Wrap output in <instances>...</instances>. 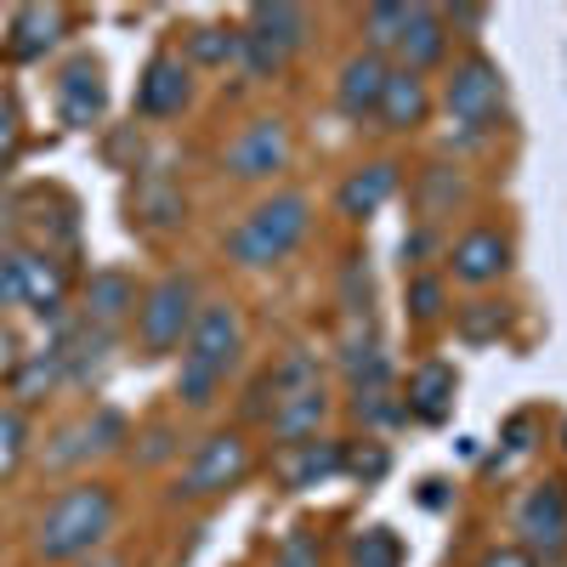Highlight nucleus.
Listing matches in <instances>:
<instances>
[{
	"label": "nucleus",
	"instance_id": "7",
	"mask_svg": "<svg viewBox=\"0 0 567 567\" xmlns=\"http://www.w3.org/2000/svg\"><path fill=\"white\" fill-rule=\"evenodd\" d=\"M516 545L534 561L561 556L567 550V483H534L516 505Z\"/></svg>",
	"mask_w": 567,
	"mask_h": 567
},
{
	"label": "nucleus",
	"instance_id": "38",
	"mask_svg": "<svg viewBox=\"0 0 567 567\" xmlns=\"http://www.w3.org/2000/svg\"><path fill=\"white\" fill-rule=\"evenodd\" d=\"M171 449H176V432H171V425H154V432H148V449H142V460H148V465H159Z\"/></svg>",
	"mask_w": 567,
	"mask_h": 567
},
{
	"label": "nucleus",
	"instance_id": "25",
	"mask_svg": "<svg viewBox=\"0 0 567 567\" xmlns=\"http://www.w3.org/2000/svg\"><path fill=\"white\" fill-rule=\"evenodd\" d=\"M409 12L414 7H369L363 12V52H374V58H386L392 52V45L403 40V29H409Z\"/></svg>",
	"mask_w": 567,
	"mask_h": 567
},
{
	"label": "nucleus",
	"instance_id": "14",
	"mask_svg": "<svg viewBox=\"0 0 567 567\" xmlns=\"http://www.w3.org/2000/svg\"><path fill=\"white\" fill-rule=\"evenodd\" d=\"M120 414H97V420H80V425H69V432H58L52 437V449L40 454V465L45 471H69V465H80V460H91L97 449H114L120 443Z\"/></svg>",
	"mask_w": 567,
	"mask_h": 567
},
{
	"label": "nucleus",
	"instance_id": "24",
	"mask_svg": "<svg viewBox=\"0 0 567 567\" xmlns=\"http://www.w3.org/2000/svg\"><path fill=\"white\" fill-rule=\"evenodd\" d=\"M272 398H290V392H312V386H323V369H318V358L312 352H284V363L261 381Z\"/></svg>",
	"mask_w": 567,
	"mask_h": 567
},
{
	"label": "nucleus",
	"instance_id": "17",
	"mask_svg": "<svg viewBox=\"0 0 567 567\" xmlns=\"http://www.w3.org/2000/svg\"><path fill=\"white\" fill-rule=\"evenodd\" d=\"M425 114H432V91H425V80L414 74V69H392L386 74V91H381V114H374V120H381L386 131H414Z\"/></svg>",
	"mask_w": 567,
	"mask_h": 567
},
{
	"label": "nucleus",
	"instance_id": "22",
	"mask_svg": "<svg viewBox=\"0 0 567 567\" xmlns=\"http://www.w3.org/2000/svg\"><path fill=\"white\" fill-rule=\"evenodd\" d=\"M449 23H443V12H432V7H414L409 12V29H403V40H398V58H403V69H432L443 52H449V34H443Z\"/></svg>",
	"mask_w": 567,
	"mask_h": 567
},
{
	"label": "nucleus",
	"instance_id": "43",
	"mask_svg": "<svg viewBox=\"0 0 567 567\" xmlns=\"http://www.w3.org/2000/svg\"><path fill=\"white\" fill-rule=\"evenodd\" d=\"M97 567H120V561H97Z\"/></svg>",
	"mask_w": 567,
	"mask_h": 567
},
{
	"label": "nucleus",
	"instance_id": "28",
	"mask_svg": "<svg viewBox=\"0 0 567 567\" xmlns=\"http://www.w3.org/2000/svg\"><path fill=\"white\" fill-rule=\"evenodd\" d=\"M352 567H403V545L392 528H369L352 539Z\"/></svg>",
	"mask_w": 567,
	"mask_h": 567
},
{
	"label": "nucleus",
	"instance_id": "36",
	"mask_svg": "<svg viewBox=\"0 0 567 567\" xmlns=\"http://www.w3.org/2000/svg\"><path fill=\"white\" fill-rule=\"evenodd\" d=\"M194 58H199V63H227V58H233V34L199 29V34H194Z\"/></svg>",
	"mask_w": 567,
	"mask_h": 567
},
{
	"label": "nucleus",
	"instance_id": "12",
	"mask_svg": "<svg viewBox=\"0 0 567 567\" xmlns=\"http://www.w3.org/2000/svg\"><path fill=\"white\" fill-rule=\"evenodd\" d=\"M103 103H109L103 69L91 63V58H74V63L63 69V80H58V114H63V125L91 131V125L103 120Z\"/></svg>",
	"mask_w": 567,
	"mask_h": 567
},
{
	"label": "nucleus",
	"instance_id": "39",
	"mask_svg": "<svg viewBox=\"0 0 567 567\" xmlns=\"http://www.w3.org/2000/svg\"><path fill=\"white\" fill-rule=\"evenodd\" d=\"M18 142V109H12V97H0V154H7Z\"/></svg>",
	"mask_w": 567,
	"mask_h": 567
},
{
	"label": "nucleus",
	"instance_id": "44",
	"mask_svg": "<svg viewBox=\"0 0 567 567\" xmlns=\"http://www.w3.org/2000/svg\"><path fill=\"white\" fill-rule=\"evenodd\" d=\"M0 171H7V154H0Z\"/></svg>",
	"mask_w": 567,
	"mask_h": 567
},
{
	"label": "nucleus",
	"instance_id": "33",
	"mask_svg": "<svg viewBox=\"0 0 567 567\" xmlns=\"http://www.w3.org/2000/svg\"><path fill=\"white\" fill-rule=\"evenodd\" d=\"M386 465H392V454H386L381 443H369V449L347 454V471H352V477H363V483H374V477H386Z\"/></svg>",
	"mask_w": 567,
	"mask_h": 567
},
{
	"label": "nucleus",
	"instance_id": "4",
	"mask_svg": "<svg viewBox=\"0 0 567 567\" xmlns=\"http://www.w3.org/2000/svg\"><path fill=\"white\" fill-rule=\"evenodd\" d=\"M443 103H449V120H454V125H465V136H483V131H494L499 103H505L499 63H488L483 52H471V58H465L454 74H449Z\"/></svg>",
	"mask_w": 567,
	"mask_h": 567
},
{
	"label": "nucleus",
	"instance_id": "35",
	"mask_svg": "<svg viewBox=\"0 0 567 567\" xmlns=\"http://www.w3.org/2000/svg\"><path fill=\"white\" fill-rule=\"evenodd\" d=\"M272 567H323V561H318V545L307 534H290V539H284V550L272 556Z\"/></svg>",
	"mask_w": 567,
	"mask_h": 567
},
{
	"label": "nucleus",
	"instance_id": "31",
	"mask_svg": "<svg viewBox=\"0 0 567 567\" xmlns=\"http://www.w3.org/2000/svg\"><path fill=\"white\" fill-rule=\"evenodd\" d=\"M23 443H29V432H23V414L18 409H0V477L23 460Z\"/></svg>",
	"mask_w": 567,
	"mask_h": 567
},
{
	"label": "nucleus",
	"instance_id": "34",
	"mask_svg": "<svg viewBox=\"0 0 567 567\" xmlns=\"http://www.w3.org/2000/svg\"><path fill=\"white\" fill-rule=\"evenodd\" d=\"M352 409H358V420H369V425H392V420H403V403H392V392H369V398H358Z\"/></svg>",
	"mask_w": 567,
	"mask_h": 567
},
{
	"label": "nucleus",
	"instance_id": "15",
	"mask_svg": "<svg viewBox=\"0 0 567 567\" xmlns=\"http://www.w3.org/2000/svg\"><path fill=\"white\" fill-rule=\"evenodd\" d=\"M392 194H398V165H392V159H374V165H363V171H352V176L341 182L336 210H341L347 221H369Z\"/></svg>",
	"mask_w": 567,
	"mask_h": 567
},
{
	"label": "nucleus",
	"instance_id": "26",
	"mask_svg": "<svg viewBox=\"0 0 567 567\" xmlns=\"http://www.w3.org/2000/svg\"><path fill=\"white\" fill-rule=\"evenodd\" d=\"M136 216L148 227H176L182 221V194L171 182H142L136 187Z\"/></svg>",
	"mask_w": 567,
	"mask_h": 567
},
{
	"label": "nucleus",
	"instance_id": "16",
	"mask_svg": "<svg viewBox=\"0 0 567 567\" xmlns=\"http://www.w3.org/2000/svg\"><path fill=\"white\" fill-rule=\"evenodd\" d=\"M329 420V398H323V386H312V392H290V398H272V409H267V425H272V437L290 449V443H307V437H318V425Z\"/></svg>",
	"mask_w": 567,
	"mask_h": 567
},
{
	"label": "nucleus",
	"instance_id": "29",
	"mask_svg": "<svg viewBox=\"0 0 567 567\" xmlns=\"http://www.w3.org/2000/svg\"><path fill=\"white\" fill-rule=\"evenodd\" d=\"M233 58L245 63V74H250V80H272V74L284 69V58L272 52V45H261V40H256V34H245V29L233 34Z\"/></svg>",
	"mask_w": 567,
	"mask_h": 567
},
{
	"label": "nucleus",
	"instance_id": "20",
	"mask_svg": "<svg viewBox=\"0 0 567 567\" xmlns=\"http://www.w3.org/2000/svg\"><path fill=\"white\" fill-rule=\"evenodd\" d=\"M454 369L449 363H420L414 374H409V398H403V414H414V420H425V425H437V420H449V409H454Z\"/></svg>",
	"mask_w": 567,
	"mask_h": 567
},
{
	"label": "nucleus",
	"instance_id": "42",
	"mask_svg": "<svg viewBox=\"0 0 567 567\" xmlns=\"http://www.w3.org/2000/svg\"><path fill=\"white\" fill-rule=\"evenodd\" d=\"M545 567H561V556H550V561H545Z\"/></svg>",
	"mask_w": 567,
	"mask_h": 567
},
{
	"label": "nucleus",
	"instance_id": "23",
	"mask_svg": "<svg viewBox=\"0 0 567 567\" xmlns=\"http://www.w3.org/2000/svg\"><path fill=\"white\" fill-rule=\"evenodd\" d=\"M12 58H40V52H52L58 34H63V7H23L12 18Z\"/></svg>",
	"mask_w": 567,
	"mask_h": 567
},
{
	"label": "nucleus",
	"instance_id": "27",
	"mask_svg": "<svg viewBox=\"0 0 567 567\" xmlns=\"http://www.w3.org/2000/svg\"><path fill=\"white\" fill-rule=\"evenodd\" d=\"M63 369H69V363H63V352H58V347H52V352H40V358H29V363L18 369V398H23V403H34L40 392H52V386L63 381Z\"/></svg>",
	"mask_w": 567,
	"mask_h": 567
},
{
	"label": "nucleus",
	"instance_id": "37",
	"mask_svg": "<svg viewBox=\"0 0 567 567\" xmlns=\"http://www.w3.org/2000/svg\"><path fill=\"white\" fill-rule=\"evenodd\" d=\"M477 567H539V561H534L523 545H499V550H488Z\"/></svg>",
	"mask_w": 567,
	"mask_h": 567
},
{
	"label": "nucleus",
	"instance_id": "18",
	"mask_svg": "<svg viewBox=\"0 0 567 567\" xmlns=\"http://www.w3.org/2000/svg\"><path fill=\"white\" fill-rule=\"evenodd\" d=\"M12 278H18V301H29L40 318H58L63 312V272L52 256H7Z\"/></svg>",
	"mask_w": 567,
	"mask_h": 567
},
{
	"label": "nucleus",
	"instance_id": "1",
	"mask_svg": "<svg viewBox=\"0 0 567 567\" xmlns=\"http://www.w3.org/2000/svg\"><path fill=\"white\" fill-rule=\"evenodd\" d=\"M114 516H120L114 488L80 483V488H69V494H58L52 505H45L40 534H34V550H40L45 561H80V556H91V550L114 534Z\"/></svg>",
	"mask_w": 567,
	"mask_h": 567
},
{
	"label": "nucleus",
	"instance_id": "10",
	"mask_svg": "<svg viewBox=\"0 0 567 567\" xmlns=\"http://www.w3.org/2000/svg\"><path fill=\"white\" fill-rule=\"evenodd\" d=\"M505 267H511V239L494 233V227L460 233L454 250H449V272L460 284H494V278H505Z\"/></svg>",
	"mask_w": 567,
	"mask_h": 567
},
{
	"label": "nucleus",
	"instance_id": "8",
	"mask_svg": "<svg viewBox=\"0 0 567 567\" xmlns=\"http://www.w3.org/2000/svg\"><path fill=\"white\" fill-rule=\"evenodd\" d=\"M284 165H290V125H284L278 114L250 120L239 136L227 142V171L239 176V182H267Z\"/></svg>",
	"mask_w": 567,
	"mask_h": 567
},
{
	"label": "nucleus",
	"instance_id": "3",
	"mask_svg": "<svg viewBox=\"0 0 567 567\" xmlns=\"http://www.w3.org/2000/svg\"><path fill=\"white\" fill-rule=\"evenodd\" d=\"M199 318V284L187 272H165L148 296L136 301V336L148 352H171L187 341V329Z\"/></svg>",
	"mask_w": 567,
	"mask_h": 567
},
{
	"label": "nucleus",
	"instance_id": "11",
	"mask_svg": "<svg viewBox=\"0 0 567 567\" xmlns=\"http://www.w3.org/2000/svg\"><path fill=\"white\" fill-rule=\"evenodd\" d=\"M386 74L392 63L386 58H374V52H352L341 63V80H336V103L347 120H369V114H381V91H386Z\"/></svg>",
	"mask_w": 567,
	"mask_h": 567
},
{
	"label": "nucleus",
	"instance_id": "32",
	"mask_svg": "<svg viewBox=\"0 0 567 567\" xmlns=\"http://www.w3.org/2000/svg\"><path fill=\"white\" fill-rule=\"evenodd\" d=\"M409 307H414V318H437L443 312V278H414L409 284Z\"/></svg>",
	"mask_w": 567,
	"mask_h": 567
},
{
	"label": "nucleus",
	"instance_id": "30",
	"mask_svg": "<svg viewBox=\"0 0 567 567\" xmlns=\"http://www.w3.org/2000/svg\"><path fill=\"white\" fill-rule=\"evenodd\" d=\"M499 329H505L499 301H471V307L460 312V336H465V341H494Z\"/></svg>",
	"mask_w": 567,
	"mask_h": 567
},
{
	"label": "nucleus",
	"instance_id": "21",
	"mask_svg": "<svg viewBox=\"0 0 567 567\" xmlns=\"http://www.w3.org/2000/svg\"><path fill=\"white\" fill-rule=\"evenodd\" d=\"M307 12L301 7H250V18H245V34H256L261 45H272L278 58H290V52H301L307 45Z\"/></svg>",
	"mask_w": 567,
	"mask_h": 567
},
{
	"label": "nucleus",
	"instance_id": "5",
	"mask_svg": "<svg viewBox=\"0 0 567 567\" xmlns=\"http://www.w3.org/2000/svg\"><path fill=\"white\" fill-rule=\"evenodd\" d=\"M250 477V443L239 432H216L194 449L182 471V499H216V494H233Z\"/></svg>",
	"mask_w": 567,
	"mask_h": 567
},
{
	"label": "nucleus",
	"instance_id": "6",
	"mask_svg": "<svg viewBox=\"0 0 567 567\" xmlns=\"http://www.w3.org/2000/svg\"><path fill=\"white\" fill-rule=\"evenodd\" d=\"M239 347H245V318L233 301H205L194 329H187V341H182V363H194V369H210L227 381V369L239 363Z\"/></svg>",
	"mask_w": 567,
	"mask_h": 567
},
{
	"label": "nucleus",
	"instance_id": "41",
	"mask_svg": "<svg viewBox=\"0 0 567 567\" xmlns=\"http://www.w3.org/2000/svg\"><path fill=\"white\" fill-rule=\"evenodd\" d=\"M0 369H18V341H12L7 323H0Z\"/></svg>",
	"mask_w": 567,
	"mask_h": 567
},
{
	"label": "nucleus",
	"instance_id": "19",
	"mask_svg": "<svg viewBox=\"0 0 567 567\" xmlns=\"http://www.w3.org/2000/svg\"><path fill=\"white\" fill-rule=\"evenodd\" d=\"M136 284L120 272V267H103V272H91L85 278V318H91V329H109V323H120V318H131L136 312Z\"/></svg>",
	"mask_w": 567,
	"mask_h": 567
},
{
	"label": "nucleus",
	"instance_id": "9",
	"mask_svg": "<svg viewBox=\"0 0 567 567\" xmlns=\"http://www.w3.org/2000/svg\"><path fill=\"white\" fill-rule=\"evenodd\" d=\"M341 471H347V443H336V437H307V443H290L278 454V483L296 494L341 477Z\"/></svg>",
	"mask_w": 567,
	"mask_h": 567
},
{
	"label": "nucleus",
	"instance_id": "40",
	"mask_svg": "<svg viewBox=\"0 0 567 567\" xmlns=\"http://www.w3.org/2000/svg\"><path fill=\"white\" fill-rule=\"evenodd\" d=\"M12 301H18V278H12V261L0 256V312H7Z\"/></svg>",
	"mask_w": 567,
	"mask_h": 567
},
{
	"label": "nucleus",
	"instance_id": "2",
	"mask_svg": "<svg viewBox=\"0 0 567 567\" xmlns=\"http://www.w3.org/2000/svg\"><path fill=\"white\" fill-rule=\"evenodd\" d=\"M307 227H312L307 194H272L227 233V256L239 267H272V261H284L307 239Z\"/></svg>",
	"mask_w": 567,
	"mask_h": 567
},
{
	"label": "nucleus",
	"instance_id": "13",
	"mask_svg": "<svg viewBox=\"0 0 567 567\" xmlns=\"http://www.w3.org/2000/svg\"><path fill=\"white\" fill-rule=\"evenodd\" d=\"M187 97H194V85H187V63L171 58V52H159V58L148 63V74L136 80V109L148 114V120H171V114H182Z\"/></svg>",
	"mask_w": 567,
	"mask_h": 567
}]
</instances>
